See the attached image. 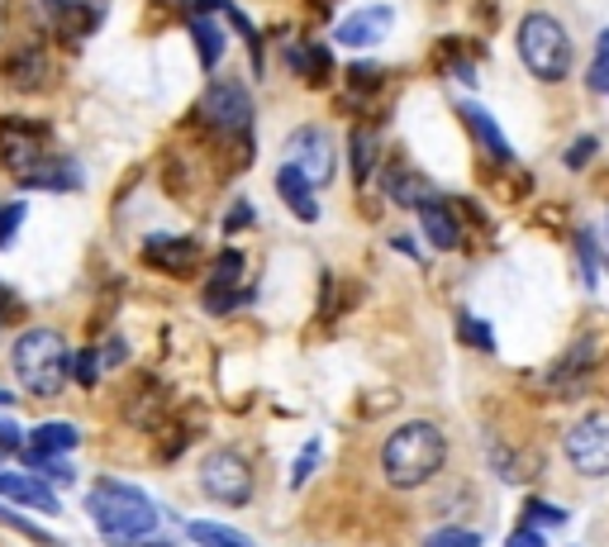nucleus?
Listing matches in <instances>:
<instances>
[{"instance_id":"nucleus-1","label":"nucleus","mask_w":609,"mask_h":547,"mask_svg":"<svg viewBox=\"0 0 609 547\" xmlns=\"http://www.w3.org/2000/svg\"><path fill=\"white\" fill-rule=\"evenodd\" d=\"M447 462V438L439 424L429 420H414V424H400L396 434L386 438L381 448V471L396 491H414V485H429L433 477L443 471Z\"/></svg>"},{"instance_id":"nucleus-2","label":"nucleus","mask_w":609,"mask_h":547,"mask_svg":"<svg viewBox=\"0 0 609 547\" xmlns=\"http://www.w3.org/2000/svg\"><path fill=\"white\" fill-rule=\"evenodd\" d=\"M86 514L96 520L100 538L120 547H134L157 534V505L124 481H96V491L86 495Z\"/></svg>"},{"instance_id":"nucleus-3","label":"nucleus","mask_w":609,"mask_h":547,"mask_svg":"<svg viewBox=\"0 0 609 547\" xmlns=\"http://www.w3.org/2000/svg\"><path fill=\"white\" fill-rule=\"evenodd\" d=\"M10 362H14V381L29 395H43V400H53L71 377V353L57 328H29V334H20Z\"/></svg>"},{"instance_id":"nucleus-4","label":"nucleus","mask_w":609,"mask_h":547,"mask_svg":"<svg viewBox=\"0 0 609 547\" xmlns=\"http://www.w3.org/2000/svg\"><path fill=\"white\" fill-rule=\"evenodd\" d=\"M519 63L539 81H567L576 63V43L567 34V24L547 10H529L519 20Z\"/></svg>"},{"instance_id":"nucleus-5","label":"nucleus","mask_w":609,"mask_h":547,"mask_svg":"<svg viewBox=\"0 0 609 547\" xmlns=\"http://www.w3.org/2000/svg\"><path fill=\"white\" fill-rule=\"evenodd\" d=\"M562 457L572 462L576 477H609V410L582 414L562 438Z\"/></svg>"},{"instance_id":"nucleus-6","label":"nucleus","mask_w":609,"mask_h":547,"mask_svg":"<svg viewBox=\"0 0 609 547\" xmlns=\"http://www.w3.org/2000/svg\"><path fill=\"white\" fill-rule=\"evenodd\" d=\"M200 491H206L214 505H248L253 500V467L248 457L234 453V448H214L206 462H200Z\"/></svg>"},{"instance_id":"nucleus-7","label":"nucleus","mask_w":609,"mask_h":547,"mask_svg":"<svg viewBox=\"0 0 609 547\" xmlns=\"http://www.w3.org/2000/svg\"><path fill=\"white\" fill-rule=\"evenodd\" d=\"M200 120L229 138H243L253 129V100L239 81H210V91L200 96Z\"/></svg>"},{"instance_id":"nucleus-8","label":"nucleus","mask_w":609,"mask_h":547,"mask_svg":"<svg viewBox=\"0 0 609 547\" xmlns=\"http://www.w3.org/2000/svg\"><path fill=\"white\" fill-rule=\"evenodd\" d=\"M333 163H339V153H333V138L324 129H296L291 143H286V167H296L304 181L314 186V191H324L333 181Z\"/></svg>"},{"instance_id":"nucleus-9","label":"nucleus","mask_w":609,"mask_h":547,"mask_svg":"<svg viewBox=\"0 0 609 547\" xmlns=\"http://www.w3.org/2000/svg\"><path fill=\"white\" fill-rule=\"evenodd\" d=\"M143 263L167 271V277H191L200 263V243L196 238H171V234H153L143 243Z\"/></svg>"},{"instance_id":"nucleus-10","label":"nucleus","mask_w":609,"mask_h":547,"mask_svg":"<svg viewBox=\"0 0 609 547\" xmlns=\"http://www.w3.org/2000/svg\"><path fill=\"white\" fill-rule=\"evenodd\" d=\"M390 20H396V10H390V5H367V10H353V14H343V20H339V29H333V38H339L343 48H372V43H381V38H386Z\"/></svg>"},{"instance_id":"nucleus-11","label":"nucleus","mask_w":609,"mask_h":547,"mask_svg":"<svg viewBox=\"0 0 609 547\" xmlns=\"http://www.w3.org/2000/svg\"><path fill=\"white\" fill-rule=\"evenodd\" d=\"M0 500H10V505H29L38 514H57V495L48 491V481L24 477V471H0Z\"/></svg>"},{"instance_id":"nucleus-12","label":"nucleus","mask_w":609,"mask_h":547,"mask_svg":"<svg viewBox=\"0 0 609 547\" xmlns=\"http://www.w3.org/2000/svg\"><path fill=\"white\" fill-rule=\"evenodd\" d=\"M457 114H462V124L472 129V138L481 143L486 153H496L500 163H514V148L505 143V129H500L496 120H490V114H486L481 105H472V100H457Z\"/></svg>"},{"instance_id":"nucleus-13","label":"nucleus","mask_w":609,"mask_h":547,"mask_svg":"<svg viewBox=\"0 0 609 547\" xmlns=\"http://www.w3.org/2000/svg\"><path fill=\"white\" fill-rule=\"evenodd\" d=\"M381 191L396 200V205H410V210H424L439 200V191L424 181V177H414V171H405V167H390L386 177H381Z\"/></svg>"},{"instance_id":"nucleus-14","label":"nucleus","mask_w":609,"mask_h":547,"mask_svg":"<svg viewBox=\"0 0 609 547\" xmlns=\"http://www.w3.org/2000/svg\"><path fill=\"white\" fill-rule=\"evenodd\" d=\"M20 186H29V191H77V186H81V167L67 163V157H43V163L29 171Z\"/></svg>"},{"instance_id":"nucleus-15","label":"nucleus","mask_w":609,"mask_h":547,"mask_svg":"<svg viewBox=\"0 0 609 547\" xmlns=\"http://www.w3.org/2000/svg\"><path fill=\"white\" fill-rule=\"evenodd\" d=\"M277 196L291 205V214L296 220H304V224H314L319 220V200H314V186L300 177L296 167H286L281 163V171H277Z\"/></svg>"},{"instance_id":"nucleus-16","label":"nucleus","mask_w":609,"mask_h":547,"mask_svg":"<svg viewBox=\"0 0 609 547\" xmlns=\"http://www.w3.org/2000/svg\"><path fill=\"white\" fill-rule=\"evenodd\" d=\"M376 163H381V138H376V129H353V138H347V167H353V181H372L376 177Z\"/></svg>"},{"instance_id":"nucleus-17","label":"nucleus","mask_w":609,"mask_h":547,"mask_svg":"<svg viewBox=\"0 0 609 547\" xmlns=\"http://www.w3.org/2000/svg\"><path fill=\"white\" fill-rule=\"evenodd\" d=\"M419 228L429 234V243L439 253H447V248H457V238H462V228H457V214L443 205V200H433V205H424L419 210Z\"/></svg>"},{"instance_id":"nucleus-18","label":"nucleus","mask_w":609,"mask_h":547,"mask_svg":"<svg viewBox=\"0 0 609 547\" xmlns=\"http://www.w3.org/2000/svg\"><path fill=\"white\" fill-rule=\"evenodd\" d=\"M43 10H48V20L57 29H67V34H91L100 24V10L86 5V0H43Z\"/></svg>"},{"instance_id":"nucleus-19","label":"nucleus","mask_w":609,"mask_h":547,"mask_svg":"<svg viewBox=\"0 0 609 547\" xmlns=\"http://www.w3.org/2000/svg\"><path fill=\"white\" fill-rule=\"evenodd\" d=\"M5 71H10V86H20V91H38V86L48 81L53 63H48V53H43V48H24V53L10 57Z\"/></svg>"},{"instance_id":"nucleus-20","label":"nucleus","mask_w":609,"mask_h":547,"mask_svg":"<svg viewBox=\"0 0 609 547\" xmlns=\"http://www.w3.org/2000/svg\"><path fill=\"white\" fill-rule=\"evenodd\" d=\"M81 443L77 424H38L34 434H29V448L24 453H38V457H63Z\"/></svg>"},{"instance_id":"nucleus-21","label":"nucleus","mask_w":609,"mask_h":547,"mask_svg":"<svg viewBox=\"0 0 609 547\" xmlns=\"http://www.w3.org/2000/svg\"><path fill=\"white\" fill-rule=\"evenodd\" d=\"M191 38H196V53H200V67H220V57H224V34H220V24L210 20V14H191Z\"/></svg>"},{"instance_id":"nucleus-22","label":"nucleus","mask_w":609,"mask_h":547,"mask_svg":"<svg viewBox=\"0 0 609 547\" xmlns=\"http://www.w3.org/2000/svg\"><path fill=\"white\" fill-rule=\"evenodd\" d=\"M186 538L200 543V547H253V543H243L239 534H229V528H220V524H186Z\"/></svg>"},{"instance_id":"nucleus-23","label":"nucleus","mask_w":609,"mask_h":547,"mask_svg":"<svg viewBox=\"0 0 609 547\" xmlns=\"http://www.w3.org/2000/svg\"><path fill=\"white\" fill-rule=\"evenodd\" d=\"M239 277H243V253H239V248H224L220 257H214V277H210V286H239Z\"/></svg>"},{"instance_id":"nucleus-24","label":"nucleus","mask_w":609,"mask_h":547,"mask_svg":"<svg viewBox=\"0 0 609 547\" xmlns=\"http://www.w3.org/2000/svg\"><path fill=\"white\" fill-rule=\"evenodd\" d=\"M590 91H609V29L596 43V63H590V77H586Z\"/></svg>"},{"instance_id":"nucleus-25","label":"nucleus","mask_w":609,"mask_h":547,"mask_svg":"<svg viewBox=\"0 0 609 547\" xmlns=\"http://www.w3.org/2000/svg\"><path fill=\"white\" fill-rule=\"evenodd\" d=\"M424 547H481V534H472V528H439V534H429Z\"/></svg>"},{"instance_id":"nucleus-26","label":"nucleus","mask_w":609,"mask_h":547,"mask_svg":"<svg viewBox=\"0 0 609 547\" xmlns=\"http://www.w3.org/2000/svg\"><path fill=\"white\" fill-rule=\"evenodd\" d=\"M304 57H310V63H304V71H300V77L310 81V86H324V81H329V71H333V63H329V48H310Z\"/></svg>"},{"instance_id":"nucleus-27","label":"nucleus","mask_w":609,"mask_h":547,"mask_svg":"<svg viewBox=\"0 0 609 547\" xmlns=\"http://www.w3.org/2000/svg\"><path fill=\"white\" fill-rule=\"evenodd\" d=\"M71 377H77L81 386H96V377H100V353L86 348V353L71 357Z\"/></svg>"},{"instance_id":"nucleus-28","label":"nucleus","mask_w":609,"mask_h":547,"mask_svg":"<svg viewBox=\"0 0 609 547\" xmlns=\"http://www.w3.org/2000/svg\"><path fill=\"white\" fill-rule=\"evenodd\" d=\"M576 253H582V267H586V286H596L600 253H596V234H590V228H582V234H576Z\"/></svg>"},{"instance_id":"nucleus-29","label":"nucleus","mask_w":609,"mask_h":547,"mask_svg":"<svg viewBox=\"0 0 609 547\" xmlns=\"http://www.w3.org/2000/svg\"><path fill=\"white\" fill-rule=\"evenodd\" d=\"M457 324H462V338H467L472 348H481V353H496V338L486 334V324H481V320H472V314H462Z\"/></svg>"},{"instance_id":"nucleus-30","label":"nucleus","mask_w":609,"mask_h":547,"mask_svg":"<svg viewBox=\"0 0 609 547\" xmlns=\"http://www.w3.org/2000/svg\"><path fill=\"white\" fill-rule=\"evenodd\" d=\"M529 520L533 524H543V528H557V524H567V510H557V505H547V500H529Z\"/></svg>"},{"instance_id":"nucleus-31","label":"nucleus","mask_w":609,"mask_h":547,"mask_svg":"<svg viewBox=\"0 0 609 547\" xmlns=\"http://www.w3.org/2000/svg\"><path fill=\"white\" fill-rule=\"evenodd\" d=\"M0 524H5V528H20V534H24V538H34V543H43V547H53V534H43V528H38V524H29V520H20V514H14V510H0Z\"/></svg>"},{"instance_id":"nucleus-32","label":"nucleus","mask_w":609,"mask_h":547,"mask_svg":"<svg viewBox=\"0 0 609 547\" xmlns=\"http://www.w3.org/2000/svg\"><path fill=\"white\" fill-rule=\"evenodd\" d=\"M386 71H372V67H347V86L353 91H381Z\"/></svg>"},{"instance_id":"nucleus-33","label":"nucleus","mask_w":609,"mask_h":547,"mask_svg":"<svg viewBox=\"0 0 609 547\" xmlns=\"http://www.w3.org/2000/svg\"><path fill=\"white\" fill-rule=\"evenodd\" d=\"M590 157H596V138H590V134H586V138H576V143H572V148H567V153H562V163H567V167L576 171V167H586V163H590Z\"/></svg>"},{"instance_id":"nucleus-34","label":"nucleus","mask_w":609,"mask_h":547,"mask_svg":"<svg viewBox=\"0 0 609 547\" xmlns=\"http://www.w3.org/2000/svg\"><path fill=\"white\" fill-rule=\"evenodd\" d=\"M24 448H29V438L10 420H0V457H14V453H24Z\"/></svg>"},{"instance_id":"nucleus-35","label":"nucleus","mask_w":609,"mask_h":547,"mask_svg":"<svg viewBox=\"0 0 609 547\" xmlns=\"http://www.w3.org/2000/svg\"><path fill=\"white\" fill-rule=\"evenodd\" d=\"M314 467H319V443H310L300 457H296V471H291V485H304L314 477Z\"/></svg>"},{"instance_id":"nucleus-36","label":"nucleus","mask_w":609,"mask_h":547,"mask_svg":"<svg viewBox=\"0 0 609 547\" xmlns=\"http://www.w3.org/2000/svg\"><path fill=\"white\" fill-rule=\"evenodd\" d=\"M24 224V205H0V248L14 238V228Z\"/></svg>"},{"instance_id":"nucleus-37","label":"nucleus","mask_w":609,"mask_h":547,"mask_svg":"<svg viewBox=\"0 0 609 547\" xmlns=\"http://www.w3.org/2000/svg\"><path fill=\"white\" fill-rule=\"evenodd\" d=\"M253 224V205L248 200H234V210L224 214V234H239V228H248Z\"/></svg>"},{"instance_id":"nucleus-38","label":"nucleus","mask_w":609,"mask_h":547,"mask_svg":"<svg viewBox=\"0 0 609 547\" xmlns=\"http://www.w3.org/2000/svg\"><path fill=\"white\" fill-rule=\"evenodd\" d=\"M10 320H20V295H14L10 286L0 281V328H5Z\"/></svg>"},{"instance_id":"nucleus-39","label":"nucleus","mask_w":609,"mask_h":547,"mask_svg":"<svg viewBox=\"0 0 609 547\" xmlns=\"http://www.w3.org/2000/svg\"><path fill=\"white\" fill-rule=\"evenodd\" d=\"M505 547H547V543H543V534H539V528H533V524H524V528H514V534L505 538Z\"/></svg>"},{"instance_id":"nucleus-40","label":"nucleus","mask_w":609,"mask_h":547,"mask_svg":"<svg viewBox=\"0 0 609 547\" xmlns=\"http://www.w3.org/2000/svg\"><path fill=\"white\" fill-rule=\"evenodd\" d=\"M5 24H10V0H0V34H5Z\"/></svg>"},{"instance_id":"nucleus-41","label":"nucleus","mask_w":609,"mask_h":547,"mask_svg":"<svg viewBox=\"0 0 609 547\" xmlns=\"http://www.w3.org/2000/svg\"><path fill=\"white\" fill-rule=\"evenodd\" d=\"M134 547H171V543H153V538H143V543H134Z\"/></svg>"},{"instance_id":"nucleus-42","label":"nucleus","mask_w":609,"mask_h":547,"mask_svg":"<svg viewBox=\"0 0 609 547\" xmlns=\"http://www.w3.org/2000/svg\"><path fill=\"white\" fill-rule=\"evenodd\" d=\"M0 405H10V391H0Z\"/></svg>"},{"instance_id":"nucleus-43","label":"nucleus","mask_w":609,"mask_h":547,"mask_svg":"<svg viewBox=\"0 0 609 547\" xmlns=\"http://www.w3.org/2000/svg\"><path fill=\"white\" fill-rule=\"evenodd\" d=\"M171 5H181V0H171Z\"/></svg>"}]
</instances>
